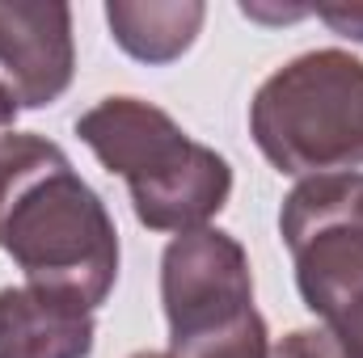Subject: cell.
<instances>
[{"mask_svg":"<svg viewBox=\"0 0 363 358\" xmlns=\"http://www.w3.org/2000/svg\"><path fill=\"white\" fill-rule=\"evenodd\" d=\"M77 76L72 8L0 0V85L17 110H43L60 101Z\"/></svg>","mask_w":363,"mask_h":358,"instance_id":"5b68a950","label":"cell"},{"mask_svg":"<svg viewBox=\"0 0 363 358\" xmlns=\"http://www.w3.org/2000/svg\"><path fill=\"white\" fill-rule=\"evenodd\" d=\"M207 21V8L199 0H110L106 25L110 38L140 64H174L182 59L199 30Z\"/></svg>","mask_w":363,"mask_h":358,"instance_id":"52a82bcc","label":"cell"},{"mask_svg":"<svg viewBox=\"0 0 363 358\" xmlns=\"http://www.w3.org/2000/svg\"><path fill=\"white\" fill-rule=\"evenodd\" d=\"M355 215L363 219V173H359V190H355Z\"/></svg>","mask_w":363,"mask_h":358,"instance_id":"4fadbf2b","label":"cell"},{"mask_svg":"<svg viewBox=\"0 0 363 358\" xmlns=\"http://www.w3.org/2000/svg\"><path fill=\"white\" fill-rule=\"evenodd\" d=\"M313 17L325 21L338 38L363 42V4H321V8H313Z\"/></svg>","mask_w":363,"mask_h":358,"instance_id":"8fae6325","label":"cell"},{"mask_svg":"<svg viewBox=\"0 0 363 358\" xmlns=\"http://www.w3.org/2000/svg\"><path fill=\"white\" fill-rule=\"evenodd\" d=\"M93 337L81 299L34 282L0 287V358H89Z\"/></svg>","mask_w":363,"mask_h":358,"instance_id":"8992f818","label":"cell"},{"mask_svg":"<svg viewBox=\"0 0 363 358\" xmlns=\"http://www.w3.org/2000/svg\"><path fill=\"white\" fill-rule=\"evenodd\" d=\"M127 358H169V354H161V350H135V354H127Z\"/></svg>","mask_w":363,"mask_h":358,"instance_id":"5bb4252c","label":"cell"},{"mask_svg":"<svg viewBox=\"0 0 363 358\" xmlns=\"http://www.w3.org/2000/svg\"><path fill=\"white\" fill-rule=\"evenodd\" d=\"M325 329L338 337L347 358H363V299H355L351 308H342L334 321H325Z\"/></svg>","mask_w":363,"mask_h":358,"instance_id":"30bf717a","label":"cell"},{"mask_svg":"<svg viewBox=\"0 0 363 358\" xmlns=\"http://www.w3.org/2000/svg\"><path fill=\"white\" fill-rule=\"evenodd\" d=\"M271 358H347L338 337L325 329V325H313V329H291L283 333L271 346Z\"/></svg>","mask_w":363,"mask_h":358,"instance_id":"9c48e42d","label":"cell"},{"mask_svg":"<svg viewBox=\"0 0 363 358\" xmlns=\"http://www.w3.org/2000/svg\"><path fill=\"white\" fill-rule=\"evenodd\" d=\"M17 114H21V110H17V101L9 97V89H4V85H0V135H4V131H13Z\"/></svg>","mask_w":363,"mask_h":358,"instance_id":"7c38bea8","label":"cell"},{"mask_svg":"<svg viewBox=\"0 0 363 358\" xmlns=\"http://www.w3.org/2000/svg\"><path fill=\"white\" fill-rule=\"evenodd\" d=\"M250 135L287 178L363 173V59L317 47L279 64L250 101Z\"/></svg>","mask_w":363,"mask_h":358,"instance_id":"3957f363","label":"cell"},{"mask_svg":"<svg viewBox=\"0 0 363 358\" xmlns=\"http://www.w3.org/2000/svg\"><path fill=\"white\" fill-rule=\"evenodd\" d=\"M161 308L169 346L199 342L250 316L254 270L241 241L211 224L174 236L161 253Z\"/></svg>","mask_w":363,"mask_h":358,"instance_id":"277c9868","label":"cell"},{"mask_svg":"<svg viewBox=\"0 0 363 358\" xmlns=\"http://www.w3.org/2000/svg\"><path fill=\"white\" fill-rule=\"evenodd\" d=\"M0 249L26 282L64 291L89 312L118 282L114 215L47 135H0Z\"/></svg>","mask_w":363,"mask_h":358,"instance_id":"6da1fadb","label":"cell"},{"mask_svg":"<svg viewBox=\"0 0 363 358\" xmlns=\"http://www.w3.org/2000/svg\"><path fill=\"white\" fill-rule=\"evenodd\" d=\"M169 358H271V333L262 312L254 308L250 316H241L220 333H207L186 346H169Z\"/></svg>","mask_w":363,"mask_h":358,"instance_id":"ba28073f","label":"cell"},{"mask_svg":"<svg viewBox=\"0 0 363 358\" xmlns=\"http://www.w3.org/2000/svg\"><path fill=\"white\" fill-rule=\"evenodd\" d=\"M77 135L106 173L127 181L131 211L148 232L182 236L207 228L228 207L233 165L144 97H101L77 118Z\"/></svg>","mask_w":363,"mask_h":358,"instance_id":"7a4b0ae2","label":"cell"}]
</instances>
